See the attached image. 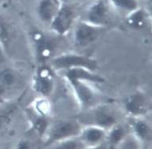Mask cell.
Returning <instances> with one entry per match:
<instances>
[{
    "mask_svg": "<svg viewBox=\"0 0 152 149\" xmlns=\"http://www.w3.org/2000/svg\"><path fill=\"white\" fill-rule=\"evenodd\" d=\"M76 14L72 7L66 3L59 5L55 16L50 24V29L58 35H64L73 27Z\"/></svg>",
    "mask_w": 152,
    "mask_h": 149,
    "instance_id": "cell-7",
    "label": "cell"
},
{
    "mask_svg": "<svg viewBox=\"0 0 152 149\" xmlns=\"http://www.w3.org/2000/svg\"><path fill=\"white\" fill-rule=\"evenodd\" d=\"M50 66L53 71H66L75 68H84L96 72L98 62L90 56L75 53H66L53 57L50 61Z\"/></svg>",
    "mask_w": 152,
    "mask_h": 149,
    "instance_id": "cell-3",
    "label": "cell"
},
{
    "mask_svg": "<svg viewBox=\"0 0 152 149\" xmlns=\"http://www.w3.org/2000/svg\"><path fill=\"white\" fill-rule=\"evenodd\" d=\"M129 132L143 144H147L151 141L152 127L151 122L146 118L129 119Z\"/></svg>",
    "mask_w": 152,
    "mask_h": 149,
    "instance_id": "cell-11",
    "label": "cell"
},
{
    "mask_svg": "<svg viewBox=\"0 0 152 149\" xmlns=\"http://www.w3.org/2000/svg\"><path fill=\"white\" fill-rule=\"evenodd\" d=\"M115 10L128 15L140 8L139 0H109Z\"/></svg>",
    "mask_w": 152,
    "mask_h": 149,
    "instance_id": "cell-19",
    "label": "cell"
},
{
    "mask_svg": "<svg viewBox=\"0 0 152 149\" xmlns=\"http://www.w3.org/2000/svg\"><path fill=\"white\" fill-rule=\"evenodd\" d=\"M107 131L96 126H83L79 135L86 148L95 147L106 141Z\"/></svg>",
    "mask_w": 152,
    "mask_h": 149,
    "instance_id": "cell-12",
    "label": "cell"
},
{
    "mask_svg": "<svg viewBox=\"0 0 152 149\" xmlns=\"http://www.w3.org/2000/svg\"><path fill=\"white\" fill-rule=\"evenodd\" d=\"M114 149H144V144L129 133Z\"/></svg>",
    "mask_w": 152,
    "mask_h": 149,
    "instance_id": "cell-22",
    "label": "cell"
},
{
    "mask_svg": "<svg viewBox=\"0 0 152 149\" xmlns=\"http://www.w3.org/2000/svg\"><path fill=\"white\" fill-rule=\"evenodd\" d=\"M64 77L67 79H78L86 82H91L94 85L102 84L105 82L103 77L98 75L96 72L89 70L84 68H75L64 71Z\"/></svg>",
    "mask_w": 152,
    "mask_h": 149,
    "instance_id": "cell-13",
    "label": "cell"
},
{
    "mask_svg": "<svg viewBox=\"0 0 152 149\" xmlns=\"http://www.w3.org/2000/svg\"><path fill=\"white\" fill-rule=\"evenodd\" d=\"M10 40V34L6 24L0 20V45L2 47H6Z\"/></svg>",
    "mask_w": 152,
    "mask_h": 149,
    "instance_id": "cell-24",
    "label": "cell"
},
{
    "mask_svg": "<svg viewBox=\"0 0 152 149\" xmlns=\"http://www.w3.org/2000/svg\"><path fill=\"white\" fill-rule=\"evenodd\" d=\"M79 1H84V0H79Z\"/></svg>",
    "mask_w": 152,
    "mask_h": 149,
    "instance_id": "cell-27",
    "label": "cell"
},
{
    "mask_svg": "<svg viewBox=\"0 0 152 149\" xmlns=\"http://www.w3.org/2000/svg\"><path fill=\"white\" fill-rule=\"evenodd\" d=\"M126 23L131 28L140 30L147 25L150 16L146 10H143L140 7L126 15Z\"/></svg>",
    "mask_w": 152,
    "mask_h": 149,
    "instance_id": "cell-18",
    "label": "cell"
},
{
    "mask_svg": "<svg viewBox=\"0 0 152 149\" xmlns=\"http://www.w3.org/2000/svg\"><path fill=\"white\" fill-rule=\"evenodd\" d=\"M55 88V77L50 66L42 64L36 70L32 78V89L43 98H48L53 94Z\"/></svg>",
    "mask_w": 152,
    "mask_h": 149,
    "instance_id": "cell-6",
    "label": "cell"
},
{
    "mask_svg": "<svg viewBox=\"0 0 152 149\" xmlns=\"http://www.w3.org/2000/svg\"><path fill=\"white\" fill-rule=\"evenodd\" d=\"M19 75L17 72L10 66H0V95L11 91L17 85Z\"/></svg>",
    "mask_w": 152,
    "mask_h": 149,
    "instance_id": "cell-14",
    "label": "cell"
},
{
    "mask_svg": "<svg viewBox=\"0 0 152 149\" xmlns=\"http://www.w3.org/2000/svg\"><path fill=\"white\" fill-rule=\"evenodd\" d=\"M66 82L73 91L79 106L83 111L99 104L98 94L93 87L92 83L78 79H67Z\"/></svg>",
    "mask_w": 152,
    "mask_h": 149,
    "instance_id": "cell-5",
    "label": "cell"
},
{
    "mask_svg": "<svg viewBox=\"0 0 152 149\" xmlns=\"http://www.w3.org/2000/svg\"><path fill=\"white\" fill-rule=\"evenodd\" d=\"M129 133L128 124L121 122L107 131L105 142L110 149H114Z\"/></svg>",
    "mask_w": 152,
    "mask_h": 149,
    "instance_id": "cell-15",
    "label": "cell"
},
{
    "mask_svg": "<svg viewBox=\"0 0 152 149\" xmlns=\"http://www.w3.org/2000/svg\"><path fill=\"white\" fill-rule=\"evenodd\" d=\"M17 106L13 102L0 103V135L6 131L12 122Z\"/></svg>",
    "mask_w": 152,
    "mask_h": 149,
    "instance_id": "cell-17",
    "label": "cell"
},
{
    "mask_svg": "<svg viewBox=\"0 0 152 149\" xmlns=\"http://www.w3.org/2000/svg\"><path fill=\"white\" fill-rule=\"evenodd\" d=\"M14 149H33L32 143L27 139H22L15 143Z\"/></svg>",
    "mask_w": 152,
    "mask_h": 149,
    "instance_id": "cell-25",
    "label": "cell"
},
{
    "mask_svg": "<svg viewBox=\"0 0 152 149\" xmlns=\"http://www.w3.org/2000/svg\"><path fill=\"white\" fill-rule=\"evenodd\" d=\"M108 7L104 0H96L88 7L83 20L94 26L104 27L108 24Z\"/></svg>",
    "mask_w": 152,
    "mask_h": 149,
    "instance_id": "cell-9",
    "label": "cell"
},
{
    "mask_svg": "<svg viewBox=\"0 0 152 149\" xmlns=\"http://www.w3.org/2000/svg\"><path fill=\"white\" fill-rule=\"evenodd\" d=\"M51 149H85L86 147L78 137L70 138L52 145Z\"/></svg>",
    "mask_w": 152,
    "mask_h": 149,
    "instance_id": "cell-21",
    "label": "cell"
},
{
    "mask_svg": "<svg viewBox=\"0 0 152 149\" xmlns=\"http://www.w3.org/2000/svg\"><path fill=\"white\" fill-rule=\"evenodd\" d=\"M36 56L38 61L45 63L55 56L57 44L54 39L45 35H37L34 37Z\"/></svg>",
    "mask_w": 152,
    "mask_h": 149,
    "instance_id": "cell-10",
    "label": "cell"
},
{
    "mask_svg": "<svg viewBox=\"0 0 152 149\" xmlns=\"http://www.w3.org/2000/svg\"><path fill=\"white\" fill-rule=\"evenodd\" d=\"M59 6L54 0H41L37 6V15L42 22L50 24Z\"/></svg>",
    "mask_w": 152,
    "mask_h": 149,
    "instance_id": "cell-16",
    "label": "cell"
},
{
    "mask_svg": "<svg viewBox=\"0 0 152 149\" xmlns=\"http://www.w3.org/2000/svg\"><path fill=\"white\" fill-rule=\"evenodd\" d=\"M121 110L107 103H99L86 110L78 119L83 126H96L108 131L113 126L121 123Z\"/></svg>",
    "mask_w": 152,
    "mask_h": 149,
    "instance_id": "cell-1",
    "label": "cell"
},
{
    "mask_svg": "<svg viewBox=\"0 0 152 149\" xmlns=\"http://www.w3.org/2000/svg\"><path fill=\"white\" fill-rule=\"evenodd\" d=\"M35 113L42 116L47 117L48 114L50 112V102H47L45 98L38 100L37 102H35Z\"/></svg>",
    "mask_w": 152,
    "mask_h": 149,
    "instance_id": "cell-23",
    "label": "cell"
},
{
    "mask_svg": "<svg viewBox=\"0 0 152 149\" xmlns=\"http://www.w3.org/2000/svg\"><path fill=\"white\" fill-rule=\"evenodd\" d=\"M103 27L94 26L84 20L76 24L74 32V42L78 47H88L99 39Z\"/></svg>",
    "mask_w": 152,
    "mask_h": 149,
    "instance_id": "cell-8",
    "label": "cell"
},
{
    "mask_svg": "<svg viewBox=\"0 0 152 149\" xmlns=\"http://www.w3.org/2000/svg\"><path fill=\"white\" fill-rule=\"evenodd\" d=\"M50 122L48 119V118L36 114L35 116L32 118L31 127L34 133L37 135L38 136L43 137L50 126Z\"/></svg>",
    "mask_w": 152,
    "mask_h": 149,
    "instance_id": "cell-20",
    "label": "cell"
},
{
    "mask_svg": "<svg viewBox=\"0 0 152 149\" xmlns=\"http://www.w3.org/2000/svg\"><path fill=\"white\" fill-rule=\"evenodd\" d=\"M83 127V126L78 119H61L52 122L42 137L44 146L50 147L60 141L78 137Z\"/></svg>",
    "mask_w": 152,
    "mask_h": 149,
    "instance_id": "cell-2",
    "label": "cell"
},
{
    "mask_svg": "<svg viewBox=\"0 0 152 149\" xmlns=\"http://www.w3.org/2000/svg\"><path fill=\"white\" fill-rule=\"evenodd\" d=\"M121 111L129 119L146 118L151 111V101L146 92L136 90L124 99Z\"/></svg>",
    "mask_w": 152,
    "mask_h": 149,
    "instance_id": "cell-4",
    "label": "cell"
},
{
    "mask_svg": "<svg viewBox=\"0 0 152 149\" xmlns=\"http://www.w3.org/2000/svg\"><path fill=\"white\" fill-rule=\"evenodd\" d=\"M85 149H110V148L108 147V145L107 144L106 142L101 143L99 145H97V146L95 147H90V148H86Z\"/></svg>",
    "mask_w": 152,
    "mask_h": 149,
    "instance_id": "cell-26",
    "label": "cell"
}]
</instances>
